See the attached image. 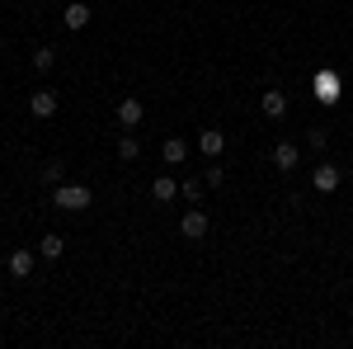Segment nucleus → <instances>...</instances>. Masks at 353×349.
Instances as JSON below:
<instances>
[{"instance_id": "f257e3e1", "label": "nucleus", "mask_w": 353, "mask_h": 349, "mask_svg": "<svg viewBox=\"0 0 353 349\" xmlns=\"http://www.w3.org/2000/svg\"><path fill=\"white\" fill-rule=\"evenodd\" d=\"M52 203L61 208V213H81V208H90V189L85 185H57Z\"/></svg>"}, {"instance_id": "f03ea898", "label": "nucleus", "mask_w": 353, "mask_h": 349, "mask_svg": "<svg viewBox=\"0 0 353 349\" xmlns=\"http://www.w3.org/2000/svg\"><path fill=\"white\" fill-rule=\"evenodd\" d=\"M179 236H184V241H203V236H208V213H203V208H189L184 222H179Z\"/></svg>"}, {"instance_id": "7ed1b4c3", "label": "nucleus", "mask_w": 353, "mask_h": 349, "mask_svg": "<svg viewBox=\"0 0 353 349\" xmlns=\"http://www.w3.org/2000/svg\"><path fill=\"white\" fill-rule=\"evenodd\" d=\"M198 151H203L208 161H217L221 151H226V137H221L217 128H203V133H198Z\"/></svg>"}, {"instance_id": "20e7f679", "label": "nucleus", "mask_w": 353, "mask_h": 349, "mask_svg": "<svg viewBox=\"0 0 353 349\" xmlns=\"http://www.w3.org/2000/svg\"><path fill=\"white\" fill-rule=\"evenodd\" d=\"M28 113H33V118H52V113H57V90H33Z\"/></svg>"}, {"instance_id": "39448f33", "label": "nucleus", "mask_w": 353, "mask_h": 349, "mask_svg": "<svg viewBox=\"0 0 353 349\" xmlns=\"http://www.w3.org/2000/svg\"><path fill=\"white\" fill-rule=\"evenodd\" d=\"M311 185H316V194H334L339 189V165H316Z\"/></svg>"}, {"instance_id": "423d86ee", "label": "nucleus", "mask_w": 353, "mask_h": 349, "mask_svg": "<svg viewBox=\"0 0 353 349\" xmlns=\"http://www.w3.org/2000/svg\"><path fill=\"white\" fill-rule=\"evenodd\" d=\"M141 113H146L141 100H132V95H128V100H118V123H123V128H137V123H141Z\"/></svg>"}, {"instance_id": "0eeeda50", "label": "nucleus", "mask_w": 353, "mask_h": 349, "mask_svg": "<svg viewBox=\"0 0 353 349\" xmlns=\"http://www.w3.org/2000/svg\"><path fill=\"white\" fill-rule=\"evenodd\" d=\"M259 109H264V118H283V113H288V95H283V90H264Z\"/></svg>"}, {"instance_id": "6e6552de", "label": "nucleus", "mask_w": 353, "mask_h": 349, "mask_svg": "<svg viewBox=\"0 0 353 349\" xmlns=\"http://www.w3.org/2000/svg\"><path fill=\"white\" fill-rule=\"evenodd\" d=\"M297 161H301V151L292 142H278V147H273V165H278V170H297Z\"/></svg>"}, {"instance_id": "1a4fd4ad", "label": "nucleus", "mask_w": 353, "mask_h": 349, "mask_svg": "<svg viewBox=\"0 0 353 349\" xmlns=\"http://www.w3.org/2000/svg\"><path fill=\"white\" fill-rule=\"evenodd\" d=\"M5 265H10L14 279H28V274H33V250H10V260H5Z\"/></svg>"}, {"instance_id": "9d476101", "label": "nucleus", "mask_w": 353, "mask_h": 349, "mask_svg": "<svg viewBox=\"0 0 353 349\" xmlns=\"http://www.w3.org/2000/svg\"><path fill=\"white\" fill-rule=\"evenodd\" d=\"M316 95H321V104H334V100H339V76L321 71V76H316Z\"/></svg>"}, {"instance_id": "9b49d317", "label": "nucleus", "mask_w": 353, "mask_h": 349, "mask_svg": "<svg viewBox=\"0 0 353 349\" xmlns=\"http://www.w3.org/2000/svg\"><path fill=\"white\" fill-rule=\"evenodd\" d=\"M161 156H165V161H170V165H179V161H184V156H189V142H184V137H165Z\"/></svg>"}, {"instance_id": "f8f14e48", "label": "nucleus", "mask_w": 353, "mask_h": 349, "mask_svg": "<svg viewBox=\"0 0 353 349\" xmlns=\"http://www.w3.org/2000/svg\"><path fill=\"white\" fill-rule=\"evenodd\" d=\"M174 194H179V185H174L170 175H156V180H151V198H156V203H170Z\"/></svg>"}, {"instance_id": "ddd939ff", "label": "nucleus", "mask_w": 353, "mask_h": 349, "mask_svg": "<svg viewBox=\"0 0 353 349\" xmlns=\"http://www.w3.org/2000/svg\"><path fill=\"white\" fill-rule=\"evenodd\" d=\"M85 24H90V5H81V0H76V5H66V28H71V33H81Z\"/></svg>"}, {"instance_id": "4468645a", "label": "nucleus", "mask_w": 353, "mask_h": 349, "mask_svg": "<svg viewBox=\"0 0 353 349\" xmlns=\"http://www.w3.org/2000/svg\"><path fill=\"white\" fill-rule=\"evenodd\" d=\"M61 250H66V241H61L57 232H48V236L38 241V255H43V260H61Z\"/></svg>"}, {"instance_id": "2eb2a0df", "label": "nucleus", "mask_w": 353, "mask_h": 349, "mask_svg": "<svg viewBox=\"0 0 353 349\" xmlns=\"http://www.w3.org/2000/svg\"><path fill=\"white\" fill-rule=\"evenodd\" d=\"M118 156H123V161H137V156H141V142H137V137H123V142H118Z\"/></svg>"}, {"instance_id": "dca6fc26", "label": "nucleus", "mask_w": 353, "mask_h": 349, "mask_svg": "<svg viewBox=\"0 0 353 349\" xmlns=\"http://www.w3.org/2000/svg\"><path fill=\"white\" fill-rule=\"evenodd\" d=\"M52 62H57L52 48H38V53H33V66H38V71H52Z\"/></svg>"}, {"instance_id": "f3484780", "label": "nucleus", "mask_w": 353, "mask_h": 349, "mask_svg": "<svg viewBox=\"0 0 353 349\" xmlns=\"http://www.w3.org/2000/svg\"><path fill=\"white\" fill-rule=\"evenodd\" d=\"M61 175H66V170H61V161H52V165H43V185H61Z\"/></svg>"}, {"instance_id": "a211bd4d", "label": "nucleus", "mask_w": 353, "mask_h": 349, "mask_svg": "<svg viewBox=\"0 0 353 349\" xmlns=\"http://www.w3.org/2000/svg\"><path fill=\"white\" fill-rule=\"evenodd\" d=\"M179 194H184L189 203H198V198H203V185H198V180H184V185H179Z\"/></svg>"}, {"instance_id": "6ab92c4d", "label": "nucleus", "mask_w": 353, "mask_h": 349, "mask_svg": "<svg viewBox=\"0 0 353 349\" xmlns=\"http://www.w3.org/2000/svg\"><path fill=\"white\" fill-rule=\"evenodd\" d=\"M306 142H311V147L321 151V147H325V128H311V133H306Z\"/></svg>"}]
</instances>
